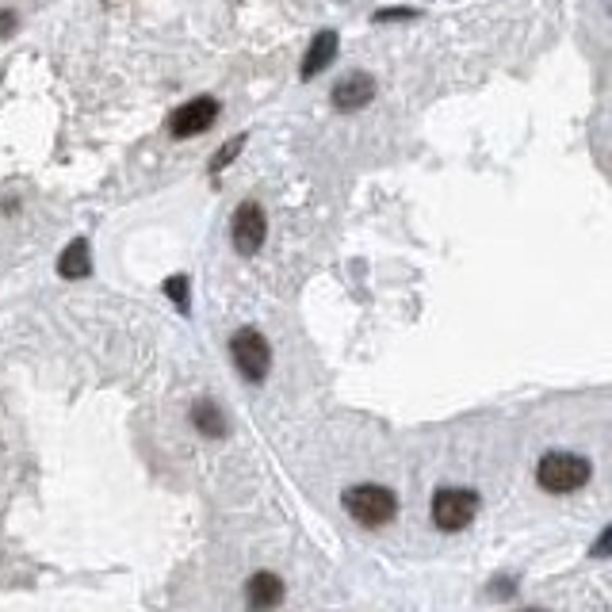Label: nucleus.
<instances>
[{
  "instance_id": "nucleus-1",
  "label": "nucleus",
  "mask_w": 612,
  "mask_h": 612,
  "mask_svg": "<svg viewBox=\"0 0 612 612\" xmlns=\"http://www.w3.org/2000/svg\"><path fill=\"white\" fill-rule=\"evenodd\" d=\"M345 509L356 525L364 528H383L394 521L398 513V498H394L391 486H375V482H360L345 490Z\"/></svg>"
},
{
  "instance_id": "nucleus-2",
  "label": "nucleus",
  "mask_w": 612,
  "mask_h": 612,
  "mask_svg": "<svg viewBox=\"0 0 612 612\" xmlns=\"http://www.w3.org/2000/svg\"><path fill=\"white\" fill-rule=\"evenodd\" d=\"M593 467L586 456H574V452H551L540 459L536 467V482L544 486L547 494H570V490H582L590 482Z\"/></svg>"
},
{
  "instance_id": "nucleus-3",
  "label": "nucleus",
  "mask_w": 612,
  "mask_h": 612,
  "mask_svg": "<svg viewBox=\"0 0 612 612\" xmlns=\"http://www.w3.org/2000/svg\"><path fill=\"white\" fill-rule=\"evenodd\" d=\"M479 517V494L467 486H444L433 498V525L440 532H463Z\"/></svg>"
},
{
  "instance_id": "nucleus-4",
  "label": "nucleus",
  "mask_w": 612,
  "mask_h": 612,
  "mask_svg": "<svg viewBox=\"0 0 612 612\" xmlns=\"http://www.w3.org/2000/svg\"><path fill=\"white\" fill-rule=\"evenodd\" d=\"M230 356H234V368L241 372L245 383H264L268 368H272V349L257 329H238L234 341H230Z\"/></svg>"
},
{
  "instance_id": "nucleus-5",
  "label": "nucleus",
  "mask_w": 612,
  "mask_h": 612,
  "mask_svg": "<svg viewBox=\"0 0 612 612\" xmlns=\"http://www.w3.org/2000/svg\"><path fill=\"white\" fill-rule=\"evenodd\" d=\"M215 119H219V100H211V96H199V100H188V104H180V108L169 115V134L173 138H196V134L211 131L215 127Z\"/></svg>"
},
{
  "instance_id": "nucleus-6",
  "label": "nucleus",
  "mask_w": 612,
  "mask_h": 612,
  "mask_svg": "<svg viewBox=\"0 0 612 612\" xmlns=\"http://www.w3.org/2000/svg\"><path fill=\"white\" fill-rule=\"evenodd\" d=\"M230 234H234V249L238 253H257L268 238V219H264V207L261 203H241L238 211H234V226H230Z\"/></svg>"
},
{
  "instance_id": "nucleus-7",
  "label": "nucleus",
  "mask_w": 612,
  "mask_h": 612,
  "mask_svg": "<svg viewBox=\"0 0 612 612\" xmlns=\"http://www.w3.org/2000/svg\"><path fill=\"white\" fill-rule=\"evenodd\" d=\"M375 96V81L368 73H349L333 85V108L337 111H360L368 108Z\"/></svg>"
},
{
  "instance_id": "nucleus-8",
  "label": "nucleus",
  "mask_w": 612,
  "mask_h": 612,
  "mask_svg": "<svg viewBox=\"0 0 612 612\" xmlns=\"http://www.w3.org/2000/svg\"><path fill=\"white\" fill-rule=\"evenodd\" d=\"M245 601H249V609H276L280 601H284V582L276 578V574H253L249 578V590H245Z\"/></svg>"
},
{
  "instance_id": "nucleus-9",
  "label": "nucleus",
  "mask_w": 612,
  "mask_h": 612,
  "mask_svg": "<svg viewBox=\"0 0 612 612\" xmlns=\"http://www.w3.org/2000/svg\"><path fill=\"white\" fill-rule=\"evenodd\" d=\"M337 58V31H318L314 35V43H310V50H306L303 58V81H310V77H318L322 69L329 66Z\"/></svg>"
},
{
  "instance_id": "nucleus-10",
  "label": "nucleus",
  "mask_w": 612,
  "mask_h": 612,
  "mask_svg": "<svg viewBox=\"0 0 612 612\" xmlns=\"http://www.w3.org/2000/svg\"><path fill=\"white\" fill-rule=\"evenodd\" d=\"M58 272L66 276V280H88V272H92V257H88V241L77 238L66 245V253L58 257Z\"/></svg>"
},
{
  "instance_id": "nucleus-11",
  "label": "nucleus",
  "mask_w": 612,
  "mask_h": 612,
  "mask_svg": "<svg viewBox=\"0 0 612 612\" xmlns=\"http://www.w3.org/2000/svg\"><path fill=\"white\" fill-rule=\"evenodd\" d=\"M192 425H196L203 437H222L226 433V417L219 414V406L211 402V398H199L196 406H192Z\"/></svg>"
},
{
  "instance_id": "nucleus-12",
  "label": "nucleus",
  "mask_w": 612,
  "mask_h": 612,
  "mask_svg": "<svg viewBox=\"0 0 612 612\" xmlns=\"http://www.w3.org/2000/svg\"><path fill=\"white\" fill-rule=\"evenodd\" d=\"M165 295L173 299L180 314H188V276H169L165 280Z\"/></svg>"
},
{
  "instance_id": "nucleus-13",
  "label": "nucleus",
  "mask_w": 612,
  "mask_h": 612,
  "mask_svg": "<svg viewBox=\"0 0 612 612\" xmlns=\"http://www.w3.org/2000/svg\"><path fill=\"white\" fill-rule=\"evenodd\" d=\"M241 146H245V134H238V138H230V142H226V150H222L219 157L211 161V173H219V169H226V165H230V161L238 157Z\"/></svg>"
},
{
  "instance_id": "nucleus-14",
  "label": "nucleus",
  "mask_w": 612,
  "mask_h": 612,
  "mask_svg": "<svg viewBox=\"0 0 612 612\" xmlns=\"http://www.w3.org/2000/svg\"><path fill=\"white\" fill-rule=\"evenodd\" d=\"M16 31V12H0V39Z\"/></svg>"
},
{
  "instance_id": "nucleus-15",
  "label": "nucleus",
  "mask_w": 612,
  "mask_h": 612,
  "mask_svg": "<svg viewBox=\"0 0 612 612\" xmlns=\"http://www.w3.org/2000/svg\"><path fill=\"white\" fill-rule=\"evenodd\" d=\"M410 16H414V12H379L375 20H379V23H383V20H410Z\"/></svg>"
},
{
  "instance_id": "nucleus-16",
  "label": "nucleus",
  "mask_w": 612,
  "mask_h": 612,
  "mask_svg": "<svg viewBox=\"0 0 612 612\" xmlns=\"http://www.w3.org/2000/svg\"><path fill=\"white\" fill-rule=\"evenodd\" d=\"M609 540H612V532H605V536H601V544H597V555H605V551H609Z\"/></svg>"
}]
</instances>
